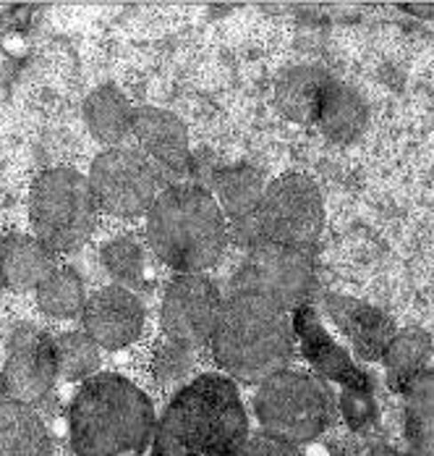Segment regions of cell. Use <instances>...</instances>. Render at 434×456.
Masks as SVG:
<instances>
[{
	"label": "cell",
	"instance_id": "obj_1",
	"mask_svg": "<svg viewBox=\"0 0 434 456\" xmlns=\"http://www.w3.org/2000/svg\"><path fill=\"white\" fill-rule=\"evenodd\" d=\"M155 428L149 396L113 372L84 380L68 407V436L76 456H144Z\"/></svg>",
	"mask_w": 434,
	"mask_h": 456
},
{
	"label": "cell",
	"instance_id": "obj_2",
	"mask_svg": "<svg viewBox=\"0 0 434 456\" xmlns=\"http://www.w3.org/2000/svg\"><path fill=\"white\" fill-rule=\"evenodd\" d=\"M246 438L249 422L233 380L202 375L175 394L149 456H233Z\"/></svg>",
	"mask_w": 434,
	"mask_h": 456
},
{
	"label": "cell",
	"instance_id": "obj_3",
	"mask_svg": "<svg viewBox=\"0 0 434 456\" xmlns=\"http://www.w3.org/2000/svg\"><path fill=\"white\" fill-rule=\"evenodd\" d=\"M210 346L213 360L225 375L261 383L291 362L293 328L288 313L269 299L249 291H230L222 302Z\"/></svg>",
	"mask_w": 434,
	"mask_h": 456
},
{
	"label": "cell",
	"instance_id": "obj_4",
	"mask_svg": "<svg viewBox=\"0 0 434 456\" xmlns=\"http://www.w3.org/2000/svg\"><path fill=\"white\" fill-rule=\"evenodd\" d=\"M147 241L178 273H202L222 257L228 224L213 191L202 183H171L147 213Z\"/></svg>",
	"mask_w": 434,
	"mask_h": 456
},
{
	"label": "cell",
	"instance_id": "obj_5",
	"mask_svg": "<svg viewBox=\"0 0 434 456\" xmlns=\"http://www.w3.org/2000/svg\"><path fill=\"white\" fill-rule=\"evenodd\" d=\"M97 213L92 183L74 168H50L32 186L29 218L35 236L55 255L84 247L97 226Z\"/></svg>",
	"mask_w": 434,
	"mask_h": 456
},
{
	"label": "cell",
	"instance_id": "obj_6",
	"mask_svg": "<svg viewBox=\"0 0 434 456\" xmlns=\"http://www.w3.org/2000/svg\"><path fill=\"white\" fill-rule=\"evenodd\" d=\"M254 414L261 433L301 449L327 428L330 394L314 375L285 367L260 383Z\"/></svg>",
	"mask_w": 434,
	"mask_h": 456
},
{
	"label": "cell",
	"instance_id": "obj_7",
	"mask_svg": "<svg viewBox=\"0 0 434 456\" xmlns=\"http://www.w3.org/2000/svg\"><path fill=\"white\" fill-rule=\"evenodd\" d=\"M89 183L100 210L118 218H136L149 213L171 186V179L141 150L113 147L94 158Z\"/></svg>",
	"mask_w": 434,
	"mask_h": 456
},
{
	"label": "cell",
	"instance_id": "obj_8",
	"mask_svg": "<svg viewBox=\"0 0 434 456\" xmlns=\"http://www.w3.org/2000/svg\"><path fill=\"white\" fill-rule=\"evenodd\" d=\"M314 289V260L311 252L260 241L252 247L230 278V291H249L269 299L285 313L306 307Z\"/></svg>",
	"mask_w": 434,
	"mask_h": 456
},
{
	"label": "cell",
	"instance_id": "obj_9",
	"mask_svg": "<svg viewBox=\"0 0 434 456\" xmlns=\"http://www.w3.org/2000/svg\"><path fill=\"white\" fill-rule=\"evenodd\" d=\"M257 221L261 241L311 252L325 228V205L317 183L301 174H285L269 182Z\"/></svg>",
	"mask_w": 434,
	"mask_h": 456
},
{
	"label": "cell",
	"instance_id": "obj_10",
	"mask_svg": "<svg viewBox=\"0 0 434 456\" xmlns=\"http://www.w3.org/2000/svg\"><path fill=\"white\" fill-rule=\"evenodd\" d=\"M217 286L202 273H178L163 297V333L186 349H202L213 341L222 313Z\"/></svg>",
	"mask_w": 434,
	"mask_h": 456
},
{
	"label": "cell",
	"instance_id": "obj_11",
	"mask_svg": "<svg viewBox=\"0 0 434 456\" xmlns=\"http://www.w3.org/2000/svg\"><path fill=\"white\" fill-rule=\"evenodd\" d=\"M3 380L8 399L37 410L52 394L58 378L55 338H50L37 325H19L5 349Z\"/></svg>",
	"mask_w": 434,
	"mask_h": 456
},
{
	"label": "cell",
	"instance_id": "obj_12",
	"mask_svg": "<svg viewBox=\"0 0 434 456\" xmlns=\"http://www.w3.org/2000/svg\"><path fill=\"white\" fill-rule=\"evenodd\" d=\"M267 182L254 166H225L213 176V197L220 205L225 224H228V241L238 249H252L261 241L260 213L261 197Z\"/></svg>",
	"mask_w": 434,
	"mask_h": 456
},
{
	"label": "cell",
	"instance_id": "obj_13",
	"mask_svg": "<svg viewBox=\"0 0 434 456\" xmlns=\"http://www.w3.org/2000/svg\"><path fill=\"white\" fill-rule=\"evenodd\" d=\"M141 152L175 183L194 171V152L183 121L163 108H136L133 129Z\"/></svg>",
	"mask_w": 434,
	"mask_h": 456
},
{
	"label": "cell",
	"instance_id": "obj_14",
	"mask_svg": "<svg viewBox=\"0 0 434 456\" xmlns=\"http://www.w3.org/2000/svg\"><path fill=\"white\" fill-rule=\"evenodd\" d=\"M84 333L100 349H126L141 336L144 307L139 297L124 286H105L84 305Z\"/></svg>",
	"mask_w": 434,
	"mask_h": 456
},
{
	"label": "cell",
	"instance_id": "obj_15",
	"mask_svg": "<svg viewBox=\"0 0 434 456\" xmlns=\"http://www.w3.org/2000/svg\"><path fill=\"white\" fill-rule=\"evenodd\" d=\"M55 271V252L44 247L37 236L13 233L0 241V278L5 286L19 291L40 289Z\"/></svg>",
	"mask_w": 434,
	"mask_h": 456
},
{
	"label": "cell",
	"instance_id": "obj_16",
	"mask_svg": "<svg viewBox=\"0 0 434 456\" xmlns=\"http://www.w3.org/2000/svg\"><path fill=\"white\" fill-rule=\"evenodd\" d=\"M333 82L335 79L330 74L314 66L291 69L275 85V105L285 118L296 124H314Z\"/></svg>",
	"mask_w": 434,
	"mask_h": 456
},
{
	"label": "cell",
	"instance_id": "obj_17",
	"mask_svg": "<svg viewBox=\"0 0 434 456\" xmlns=\"http://www.w3.org/2000/svg\"><path fill=\"white\" fill-rule=\"evenodd\" d=\"M0 456H52L40 411L13 399L0 404Z\"/></svg>",
	"mask_w": 434,
	"mask_h": 456
},
{
	"label": "cell",
	"instance_id": "obj_18",
	"mask_svg": "<svg viewBox=\"0 0 434 456\" xmlns=\"http://www.w3.org/2000/svg\"><path fill=\"white\" fill-rule=\"evenodd\" d=\"M133 108L126 100V94L113 87V85H102L84 100V121L92 137L102 144H108L110 150L118 147L124 139L129 137L133 129Z\"/></svg>",
	"mask_w": 434,
	"mask_h": 456
},
{
	"label": "cell",
	"instance_id": "obj_19",
	"mask_svg": "<svg viewBox=\"0 0 434 456\" xmlns=\"http://www.w3.org/2000/svg\"><path fill=\"white\" fill-rule=\"evenodd\" d=\"M406 441L408 456H434V370L424 367L406 388Z\"/></svg>",
	"mask_w": 434,
	"mask_h": 456
},
{
	"label": "cell",
	"instance_id": "obj_20",
	"mask_svg": "<svg viewBox=\"0 0 434 456\" xmlns=\"http://www.w3.org/2000/svg\"><path fill=\"white\" fill-rule=\"evenodd\" d=\"M314 124L327 139L338 144H350L361 137L366 126V105L358 97V92H353L341 82H333Z\"/></svg>",
	"mask_w": 434,
	"mask_h": 456
},
{
	"label": "cell",
	"instance_id": "obj_21",
	"mask_svg": "<svg viewBox=\"0 0 434 456\" xmlns=\"http://www.w3.org/2000/svg\"><path fill=\"white\" fill-rule=\"evenodd\" d=\"M330 313L341 322V328H346L361 357H369V360L380 357L388 341L395 336L390 320L358 302H350L343 297H330Z\"/></svg>",
	"mask_w": 434,
	"mask_h": 456
},
{
	"label": "cell",
	"instance_id": "obj_22",
	"mask_svg": "<svg viewBox=\"0 0 434 456\" xmlns=\"http://www.w3.org/2000/svg\"><path fill=\"white\" fill-rule=\"evenodd\" d=\"M430 357H432V338H430V333H424L419 328L395 333L382 352L385 370L390 372L392 383H400V391L406 388V383L414 375H419L427 367Z\"/></svg>",
	"mask_w": 434,
	"mask_h": 456
},
{
	"label": "cell",
	"instance_id": "obj_23",
	"mask_svg": "<svg viewBox=\"0 0 434 456\" xmlns=\"http://www.w3.org/2000/svg\"><path fill=\"white\" fill-rule=\"evenodd\" d=\"M37 305L50 318H79L87 305L84 283L79 273L71 268H58L37 289Z\"/></svg>",
	"mask_w": 434,
	"mask_h": 456
},
{
	"label": "cell",
	"instance_id": "obj_24",
	"mask_svg": "<svg viewBox=\"0 0 434 456\" xmlns=\"http://www.w3.org/2000/svg\"><path fill=\"white\" fill-rule=\"evenodd\" d=\"M296 313H299V320H296L299 338H301V344H304L309 360L319 367V370H325L327 375L346 380L348 386H361V378H358V372L348 365L346 354H343L338 346H333V344L327 341V336H325V333L317 328V322L306 315L309 310H306V307H301V310H296Z\"/></svg>",
	"mask_w": 434,
	"mask_h": 456
},
{
	"label": "cell",
	"instance_id": "obj_25",
	"mask_svg": "<svg viewBox=\"0 0 434 456\" xmlns=\"http://www.w3.org/2000/svg\"><path fill=\"white\" fill-rule=\"evenodd\" d=\"M58 375L68 383L89 380L100 367V346L84 330H68L55 338Z\"/></svg>",
	"mask_w": 434,
	"mask_h": 456
},
{
	"label": "cell",
	"instance_id": "obj_26",
	"mask_svg": "<svg viewBox=\"0 0 434 456\" xmlns=\"http://www.w3.org/2000/svg\"><path fill=\"white\" fill-rule=\"evenodd\" d=\"M102 263L108 268V273L113 275L124 289H139L144 283V252L139 249V244L133 239H113L105 244L102 249Z\"/></svg>",
	"mask_w": 434,
	"mask_h": 456
},
{
	"label": "cell",
	"instance_id": "obj_27",
	"mask_svg": "<svg viewBox=\"0 0 434 456\" xmlns=\"http://www.w3.org/2000/svg\"><path fill=\"white\" fill-rule=\"evenodd\" d=\"M194 367V349H186L181 344H173V341H163L155 352V362H152V370L157 375L160 383H178L183 380Z\"/></svg>",
	"mask_w": 434,
	"mask_h": 456
},
{
	"label": "cell",
	"instance_id": "obj_28",
	"mask_svg": "<svg viewBox=\"0 0 434 456\" xmlns=\"http://www.w3.org/2000/svg\"><path fill=\"white\" fill-rule=\"evenodd\" d=\"M233 456H304L299 446L293 444H285V441H277L267 433H260V436H249L244 441V446L236 452Z\"/></svg>",
	"mask_w": 434,
	"mask_h": 456
},
{
	"label": "cell",
	"instance_id": "obj_29",
	"mask_svg": "<svg viewBox=\"0 0 434 456\" xmlns=\"http://www.w3.org/2000/svg\"><path fill=\"white\" fill-rule=\"evenodd\" d=\"M343 414L353 428H364L372 417V402L364 394H346L343 396Z\"/></svg>",
	"mask_w": 434,
	"mask_h": 456
},
{
	"label": "cell",
	"instance_id": "obj_30",
	"mask_svg": "<svg viewBox=\"0 0 434 456\" xmlns=\"http://www.w3.org/2000/svg\"><path fill=\"white\" fill-rule=\"evenodd\" d=\"M406 11H411V13H419V16H424V19H432L434 21V3H427V5H403Z\"/></svg>",
	"mask_w": 434,
	"mask_h": 456
},
{
	"label": "cell",
	"instance_id": "obj_31",
	"mask_svg": "<svg viewBox=\"0 0 434 456\" xmlns=\"http://www.w3.org/2000/svg\"><path fill=\"white\" fill-rule=\"evenodd\" d=\"M369 456H403L400 452H395V449H390V446H377V449H372L369 452Z\"/></svg>",
	"mask_w": 434,
	"mask_h": 456
},
{
	"label": "cell",
	"instance_id": "obj_32",
	"mask_svg": "<svg viewBox=\"0 0 434 456\" xmlns=\"http://www.w3.org/2000/svg\"><path fill=\"white\" fill-rule=\"evenodd\" d=\"M8 399V394H5V380H3V372H0V404Z\"/></svg>",
	"mask_w": 434,
	"mask_h": 456
},
{
	"label": "cell",
	"instance_id": "obj_33",
	"mask_svg": "<svg viewBox=\"0 0 434 456\" xmlns=\"http://www.w3.org/2000/svg\"><path fill=\"white\" fill-rule=\"evenodd\" d=\"M3 286H5V283H3V278H0V291H3Z\"/></svg>",
	"mask_w": 434,
	"mask_h": 456
}]
</instances>
